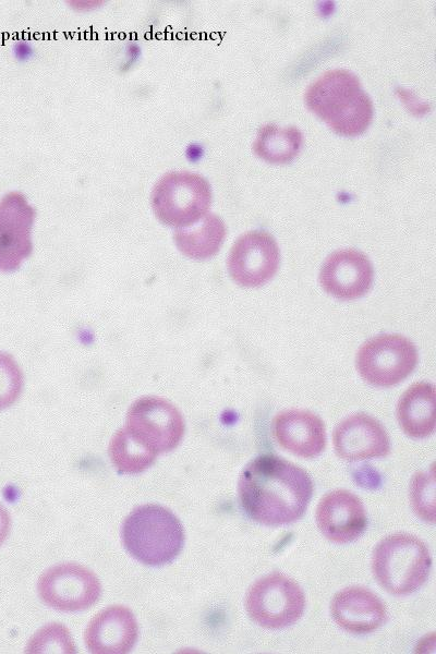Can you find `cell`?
I'll return each instance as SVG.
<instances>
[{"instance_id": "1", "label": "cell", "mask_w": 436, "mask_h": 654, "mask_svg": "<svg viewBox=\"0 0 436 654\" xmlns=\"http://www.w3.org/2000/svg\"><path fill=\"white\" fill-rule=\"evenodd\" d=\"M241 507L254 521L284 525L299 520L313 494V482L300 467L262 455L243 469L238 484Z\"/></svg>"}, {"instance_id": "2", "label": "cell", "mask_w": 436, "mask_h": 654, "mask_svg": "<svg viewBox=\"0 0 436 654\" xmlns=\"http://www.w3.org/2000/svg\"><path fill=\"white\" fill-rule=\"evenodd\" d=\"M304 100L310 111L342 136L362 134L374 116L372 99L362 89L360 80L344 69L320 74L306 88Z\"/></svg>"}, {"instance_id": "3", "label": "cell", "mask_w": 436, "mask_h": 654, "mask_svg": "<svg viewBox=\"0 0 436 654\" xmlns=\"http://www.w3.org/2000/svg\"><path fill=\"white\" fill-rule=\"evenodd\" d=\"M122 543L138 561L160 566L173 560L184 544V530L179 519L160 505H142L125 518Z\"/></svg>"}, {"instance_id": "4", "label": "cell", "mask_w": 436, "mask_h": 654, "mask_svg": "<svg viewBox=\"0 0 436 654\" xmlns=\"http://www.w3.org/2000/svg\"><path fill=\"white\" fill-rule=\"evenodd\" d=\"M432 558L416 536L396 533L375 547L372 570L376 581L389 593L407 595L420 589L428 578Z\"/></svg>"}, {"instance_id": "5", "label": "cell", "mask_w": 436, "mask_h": 654, "mask_svg": "<svg viewBox=\"0 0 436 654\" xmlns=\"http://www.w3.org/2000/svg\"><path fill=\"white\" fill-rule=\"evenodd\" d=\"M211 203V189L201 174L171 171L164 174L152 191V207L165 225L178 229L199 221Z\"/></svg>"}, {"instance_id": "6", "label": "cell", "mask_w": 436, "mask_h": 654, "mask_svg": "<svg viewBox=\"0 0 436 654\" xmlns=\"http://www.w3.org/2000/svg\"><path fill=\"white\" fill-rule=\"evenodd\" d=\"M245 608L258 626L281 629L295 623L305 608V596L300 585L289 577L274 572L249 589Z\"/></svg>"}, {"instance_id": "7", "label": "cell", "mask_w": 436, "mask_h": 654, "mask_svg": "<svg viewBox=\"0 0 436 654\" xmlns=\"http://www.w3.org/2000/svg\"><path fill=\"white\" fill-rule=\"evenodd\" d=\"M126 433L158 455L174 449L184 435V420L168 400L146 396L134 401L126 414Z\"/></svg>"}, {"instance_id": "8", "label": "cell", "mask_w": 436, "mask_h": 654, "mask_svg": "<svg viewBox=\"0 0 436 654\" xmlns=\"http://www.w3.org/2000/svg\"><path fill=\"white\" fill-rule=\"evenodd\" d=\"M416 362L414 344L400 335L374 337L356 354L359 373L367 383L378 387L397 385L414 370Z\"/></svg>"}, {"instance_id": "9", "label": "cell", "mask_w": 436, "mask_h": 654, "mask_svg": "<svg viewBox=\"0 0 436 654\" xmlns=\"http://www.w3.org/2000/svg\"><path fill=\"white\" fill-rule=\"evenodd\" d=\"M37 589L45 604L62 611L84 610L97 602L101 592L97 577L72 562L47 569L39 577Z\"/></svg>"}, {"instance_id": "10", "label": "cell", "mask_w": 436, "mask_h": 654, "mask_svg": "<svg viewBox=\"0 0 436 654\" xmlns=\"http://www.w3.org/2000/svg\"><path fill=\"white\" fill-rule=\"evenodd\" d=\"M280 252L275 238L261 230L249 231L233 243L228 256V271L242 287H258L276 274Z\"/></svg>"}, {"instance_id": "11", "label": "cell", "mask_w": 436, "mask_h": 654, "mask_svg": "<svg viewBox=\"0 0 436 654\" xmlns=\"http://www.w3.org/2000/svg\"><path fill=\"white\" fill-rule=\"evenodd\" d=\"M36 216L25 196L9 192L0 198V270L20 267L33 250L32 227Z\"/></svg>"}, {"instance_id": "12", "label": "cell", "mask_w": 436, "mask_h": 654, "mask_svg": "<svg viewBox=\"0 0 436 654\" xmlns=\"http://www.w3.org/2000/svg\"><path fill=\"white\" fill-rule=\"evenodd\" d=\"M373 278L374 270L370 259L352 249L331 253L319 272L323 289L340 300L363 296L371 289Z\"/></svg>"}, {"instance_id": "13", "label": "cell", "mask_w": 436, "mask_h": 654, "mask_svg": "<svg viewBox=\"0 0 436 654\" xmlns=\"http://www.w3.org/2000/svg\"><path fill=\"white\" fill-rule=\"evenodd\" d=\"M332 440L338 457L350 462L383 458L390 451L385 427L364 413L342 420L334 429Z\"/></svg>"}, {"instance_id": "14", "label": "cell", "mask_w": 436, "mask_h": 654, "mask_svg": "<svg viewBox=\"0 0 436 654\" xmlns=\"http://www.w3.org/2000/svg\"><path fill=\"white\" fill-rule=\"evenodd\" d=\"M316 522L326 538L344 544L363 534L367 518L365 508L356 495L346 489H336L319 500Z\"/></svg>"}, {"instance_id": "15", "label": "cell", "mask_w": 436, "mask_h": 654, "mask_svg": "<svg viewBox=\"0 0 436 654\" xmlns=\"http://www.w3.org/2000/svg\"><path fill=\"white\" fill-rule=\"evenodd\" d=\"M137 639L133 613L122 606H109L89 621L84 632L87 650L95 654H122L132 650Z\"/></svg>"}, {"instance_id": "16", "label": "cell", "mask_w": 436, "mask_h": 654, "mask_svg": "<svg viewBox=\"0 0 436 654\" xmlns=\"http://www.w3.org/2000/svg\"><path fill=\"white\" fill-rule=\"evenodd\" d=\"M330 614L343 630L363 634L378 629L386 620L387 610L375 593L365 588L351 586L334 595Z\"/></svg>"}, {"instance_id": "17", "label": "cell", "mask_w": 436, "mask_h": 654, "mask_svg": "<svg viewBox=\"0 0 436 654\" xmlns=\"http://www.w3.org/2000/svg\"><path fill=\"white\" fill-rule=\"evenodd\" d=\"M272 434L283 449L302 458H314L326 446L324 422L305 410L278 413L272 421Z\"/></svg>"}, {"instance_id": "18", "label": "cell", "mask_w": 436, "mask_h": 654, "mask_svg": "<svg viewBox=\"0 0 436 654\" xmlns=\"http://www.w3.org/2000/svg\"><path fill=\"white\" fill-rule=\"evenodd\" d=\"M397 417L402 431L412 438H425L435 431V388L415 383L401 396Z\"/></svg>"}, {"instance_id": "19", "label": "cell", "mask_w": 436, "mask_h": 654, "mask_svg": "<svg viewBox=\"0 0 436 654\" xmlns=\"http://www.w3.org/2000/svg\"><path fill=\"white\" fill-rule=\"evenodd\" d=\"M226 234L227 228L222 219L215 214H206L193 226L177 229L173 240L187 257L205 259L219 251Z\"/></svg>"}, {"instance_id": "20", "label": "cell", "mask_w": 436, "mask_h": 654, "mask_svg": "<svg viewBox=\"0 0 436 654\" xmlns=\"http://www.w3.org/2000/svg\"><path fill=\"white\" fill-rule=\"evenodd\" d=\"M302 143L303 136L298 128L268 123L258 129L253 152L267 162L287 164L299 154Z\"/></svg>"}, {"instance_id": "21", "label": "cell", "mask_w": 436, "mask_h": 654, "mask_svg": "<svg viewBox=\"0 0 436 654\" xmlns=\"http://www.w3.org/2000/svg\"><path fill=\"white\" fill-rule=\"evenodd\" d=\"M108 453L116 470L125 474L142 473L157 457L135 441L123 427L112 436Z\"/></svg>"}, {"instance_id": "22", "label": "cell", "mask_w": 436, "mask_h": 654, "mask_svg": "<svg viewBox=\"0 0 436 654\" xmlns=\"http://www.w3.org/2000/svg\"><path fill=\"white\" fill-rule=\"evenodd\" d=\"M410 499L414 512L424 521H435V475L434 468L429 472H417L410 485Z\"/></svg>"}, {"instance_id": "23", "label": "cell", "mask_w": 436, "mask_h": 654, "mask_svg": "<svg viewBox=\"0 0 436 654\" xmlns=\"http://www.w3.org/2000/svg\"><path fill=\"white\" fill-rule=\"evenodd\" d=\"M28 652L73 653L75 647L68 629L61 625L52 623L44 627L34 635L29 642Z\"/></svg>"}, {"instance_id": "24", "label": "cell", "mask_w": 436, "mask_h": 654, "mask_svg": "<svg viewBox=\"0 0 436 654\" xmlns=\"http://www.w3.org/2000/svg\"><path fill=\"white\" fill-rule=\"evenodd\" d=\"M23 375L15 360L0 352V409L10 407L21 395Z\"/></svg>"}, {"instance_id": "25", "label": "cell", "mask_w": 436, "mask_h": 654, "mask_svg": "<svg viewBox=\"0 0 436 654\" xmlns=\"http://www.w3.org/2000/svg\"><path fill=\"white\" fill-rule=\"evenodd\" d=\"M10 530V517L7 510L0 505V544L5 540Z\"/></svg>"}]
</instances>
